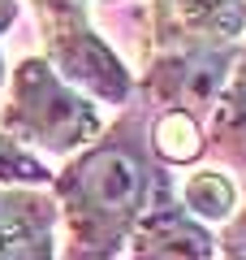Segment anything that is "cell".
I'll return each mask as SVG.
<instances>
[{
  "label": "cell",
  "mask_w": 246,
  "mask_h": 260,
  "mask_svg": "<svg viewBox=\"0 0 246 260\" xmlns=\"http://www.w3.org/2000/svg\"><path fill=\"white\" fill-rule=\"evenodd\" d=\"M18 13H22V0H0V35L18 22Z\"/></svg>",
  "instance_id": "13"
},
{
  "label": "cell",
  "mask_w": 246,
  "mask_h": 260,
  "mask_svg": "<svg viewBox=\"0 0 246 260\" xmlns=\"http://www.w3.org/2000/svg\"><path fill=\"white\" fill-rule=\"evenodd\" d=\"M216 260H246V256H233V251H220Z\"/></svg>",
  "instance_id": "15"
},
{
  "label": "cell",
  "mask_w": 246,
  "mask_h": 260,
  "mask_svg": "<svg viewBox=\"0 0 246 260\" xmlns=\"http://www.w3.org/2000/svg\"><path fill=\"white\" fill-rule=\"evenodd\" d=\"M0 260H56V225H18L0 234Z\"/></svg>",
  "instance_id": "11"
},
{
  "label": "cell",
  "mask_w": 246,
  "mask_h": 260,
  "mask_svg": "<svg viewBox=\"0 0 246 260\" xmlns=\"http://www.w3.org/2000/svg\"><path fill=\"white\" fill-rule=\"evenodd\" d=\"M164 174L147 148V104L134 95L91 148L52 169L48 195L65 225V260H117Z\"/></svg>",
  "instance_id": "1"
},
{
  "label": "cell",
  "mask_w": 246,
  "mask_h": 260,
  "mask_svg": "<svg viewBox=\"0 0 246 260\" xmlns=\"http://www.w3.org/2000/svg\"><path fill=\"white\" fill-rule=\"evenodd\" d=\"M52 182V165L39 156H30L26 148L0 135V186H30V191H48Z\"/></svg>",
  "instance_id": "10"
},
{
  "label": "cell",
  "mask_w": 246,
  "mask_h": 260,
  "mask_svg": "<svg viewBox=\"0 0 246 260\" xmlns=\"http://www.w3.org/2000/svg\"><path fill=\"white\" fill-rule=\"evenodd\" d=\"M18 225H56L52 195L30 186H0V234Z\"/></svg>",
  "instance_id": "9"
},
{
  "label": "cell",
  "mask_w": 246,
  "mask_h": 260,
  "mask_svg": "<svg viewBox=\"0 0 246 260\" xmlns=\"http://www.w3.org/2000/svg\"><path fill=\"white\" fill-rule=\"evenodd\" d=\"M147 148L160 169H186L208 156V121L182 109H147Z\"/></svg>",
  "instance_id": "7"
},
{
  "label": "cell",
  "mask_w": 246,
  "mask_h": 260,
  "mask_svg": "<svg viewBox=\"0 0 246 260\" xmlns=\"http://www.w3.org/2000/svg\"><path fill=\"white\" fill-rule=\"evenodd\" d=\"M35 9L44 61L69 87H78L87 100L126 109L134 100V70L121 61V52L95 30L91 0H26Z\"/></svg>",
  "instance_id": "3"
},
{
  "label": "cell",
  "mask_w": 246,
  "mask_h": 260,
  "mask_svg": "<svg viewBox=\"0 0 246 260\" xmlns=\"http://www.w3.org/2000/svg\"><path fill=\"white\" fill-rule=\"evenodd\" d=\"M246 0H151L147 52H208L242 48Z\"/></svg>",
  "instance_id": "4"
},
{
  "label": "cell",
  "mask_w": 246,
  "mask_h": 260,
  "mask_svg": "<svg viewBox=\"0 0 246 260\" xmlns=\"http://www.w3.org/2000/svg\"><path fill=\"white\" fill-rule=\"evenodd\" d=\"M104 130L95 100L69 87L44 56H22L0 91V135L39 160H69Z\"/></svg>",
  "instance_id": "2"
},
{
  "label": "cell",
  "mask_w": 246,
  "mask_h": 260,
  "mask_svg": "<svg viewBox=\"0 0 246 260\" xmlns=\"http://www.w3.org/2000/svg\"><path fill=\"white\" fill-rule=\"evenodd\" d=\"M177 204L186 208V213L194 217V221H203L208 230H225L229 217L237 213V182L233 174H225V169H212V165H199L190 169V174L182 178V191H177Z\"/></svg>",
  "instance_id": "8"
},
{
  "label": "cell",
  "mask_w": 246,
  "mask_h": 260,
  "mask_svg": "<svg viewBox=\"0 0 246 260\" xmlns=\"http://www.w3.org/2000/svg\"><path fill=\"white\" fill-rule=\"evenodd\" d=\"M208 152H216L229 169H246V39L237 48L216 109L208 113Z\"/></svg>",
  "instance_id": "6"
},
{
  "label": "cell",
  "mask_w": 246,
  "mask_h": 260,
  "mask_svg": "<svg viewBox=\"0 0 246 260\" xmlns=\"http://www.w3.org/2000/svg\"><path fill=\"white\" fill-rule=\"evenodd\" d=\"M220 251H233V256H246V204H237V213L229 217V225L216 234Z\"/></svg>",
  "instance_id": "12"
},
{
  "label": "cell",
  "mask_w": 246,
  "mask_h": 260,
  "mask_svg": "<svg viewBox=\"0 0 246 260\" xmlns=\"http://www.w3.org/2000/svg\"><path fill=\"white\" fill-rule=\"evenodd\" d=\"M126 251L130 260H216L220 243H216V230L194 221L177 204V195L169 191V174H164L151 204L143 208V217L130 230Z\"/></svg>",
  "instance_id": "5"
},
{
  "label": "cell",
  "mask_w": 246,
  "mask_h": 260,
  "mask_svg": "<svg viewBox=\"0 0 246 260\" xmlns=\"http://www.w3.org/2000/svg\"><path fill=\"white\" fill-rule=\"evenodd\" d=\"M5 78H9V65H5V52H0V91H5Z\"/></svg>",
  "instance_id": "14"
}]
</instances>
